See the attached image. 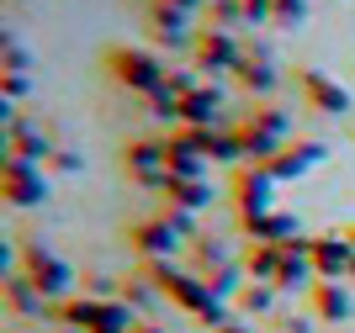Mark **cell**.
<instances>
[{
  "mask_svg": "<svg viewBox=\"0 0 355 333\" xmlns=\"http://www.w3.org/2000/svg\"><path fill=\"white\" fill-rule=\"evenodd\" d=\"M196 64L202 69H212V74H223V69H239L244 58H239V43H234V32H223V27H212V32H202L196 37Z\"/></svg>",
  "mask_w": 355,
  "mask_h": 333,
  "instance_id": "obj_1",
  "label": "cell"
},
{
  "mask_svg": "<svg viewBox=\"0 0 355 333\" xmlns=\"http://www.w3.org/2000/svg\"><path fill=\"white\" fill-rule=\"evenodd\" d=\"M117 80L122 85H138V90H159L164 85V64L159 58H148V53H117Z\"/></svg>",
  "mask_w": 355,
  "mask_h": 333,
  "instance_id": "obj_2",
  "label": "cell"
},
{
  "mask_svg": "<svg viewBox=\"0 0 355 333\" xmlns=\"http://www.w3.org/2000/svg\"><path fill=\"white\" fill-rule=\"evenodd\" d=\"M148 27H154V43H170V48H186V43H196L191 32H186V11H175V6H154Z\"/></svg>",
  "mask_w": 355,
  "mask_h": 333,
  "instance_id": "obj_3",
  "label": "cell"
},
{
  "mask_svg": "<svg viewBox=\"0 0 355 333\" xmlns=\"http://www.w3.org/2000/svg\"><path fill=\"white\" fill-rule=\"evenodd\" d=\"M27 260H32V270H37V280H43L37 291H69V280H74V276H69V264H59L48 249H32Z\"/></svg>",
  "mask_w": 355,
  "mask_h": 333,
  "instance_id": "obj_4",
  "label": "cell"
},
{
  "mask_svg": "<svg viewBox=\"0 0 355 333\" xmlns=\"http://www.w3.org/2000/svg\"><path fill=\"white\" fill-rule=\"evenodd\" d=\"M239 74H244V85H250V90H270V85H276L266 64H260V69H254V64H239Z\"/></svg>",
  "mask_w": 355,
  "mask_h": 333,
  "instance_id": "obj_5",
  "label": "cell"
},
{
  "mask_svg": "<svg viewBox=\"0 0 355 333\" xmlns=\"http://www.w3.org/2000/svg\"><path fill=\"white\" fill-rule=\"evenodd\" d=\"M276 21H302V0H276Z\"/></svg>",
  "mask_w": 355,
  "mask_h": 333,
  "instance_id": "obj_6",
  "label": "cell"
},
{
  "mask_svg": "<svg viewBox=\"0 0 355 333\" xmlns=\"http://www.w3.org/2000/svg\"><path fill=\"white\" fill-rule=\"evenodd\" d=\"M159 6H175V11H186V16H191V11H202L207 0H159Z\"/></svg>",
  "mask_w": 355,
  "mask_h": 333,
  "instance_id": "obj_7",
  "label": "cell"
},
{
  "mask_svg": "<svg viewBox=\"0 0 355 333\" xmlns=\"http://www.w3.org/2000/svg\"><path fill=\"white\" fill-rule=\"evenodd\" d=\"M223 333H239V328H234V323H228V328H223Z\"/></svg>",
  "mask_w": 355,
  "mask_h": 333,
  "instance_id": "obj_8",
  "label": "cell"
},
{
  "mask_svg": "<svg viewBox=\"0 0 355 333\" xmlns=\"http://www.w3.org/2000/svg\"><path fill=\"white\" fill-rule=\"evenodd\" d=\"M350 238H355V233H350Z\"/></svg>",
  "mask_w": 355,
  "mask_h": 333,
  "instance_id": "obj_9",
  "label": "cell"
}]
</instances>
